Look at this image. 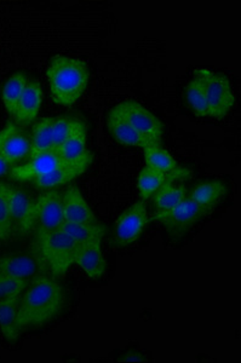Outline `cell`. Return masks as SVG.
Segmentation results:
<instances>
[{
  "label": "cell",
  "mask_w": 241,
  "mask_h": 363,
  "mask_svg": "<svg viewBox=\"0 0 241 363\" xmlns=\"http://www.w3.org/2000/svg\"><path fill=\"white\" fill-rule=\"evenodd\" d=\"M65 304V289L57 281L47 277H35L20 299L18 326L22 330L45 326L61 314Z\"/></svg>",
  "instance_id": "6da1fadb"
},
{
  "label": "cell",
  "mask_w": 241,
  "mask_h": 363,
  "mask_svg": "<svg viewBox=\"0 0 241 363\" xmlns=\"http://www.w3.org/2000/svg\"><path fill=\"white\" fill-rule=\"evenodd\" d=\"M51 99L60 106H72L79 101L88 87L90 72L86 63L77 58L56 56L46 72Z\"/></svg>",
  "instance_id": "7a4b0ae2"
},
{
  "label": "cell",
  "mask_w": 241,
  "mask_h": 363,
  "mask_svg": "<svg viewBox=\"0 0 241 363\" xmlns=\"http://www.w3.org/2000/svg\"><path fill=\"white\" fill-rule=\"evenodd\" d=\"M79 246L61 229L35 231L34 252L44 260L55 277H63L74 264L75 252Z\"/></svg>",
  "instance_id": "3957f363"
},
{
  "label": "cell",
  "mask_w": 241,
  "mask_h": 363,
  "mask_svg": "<svg viewBox=\"0 0 241 363\" xmlns=\"http://www.w3.org/2000/svg\"><path fill=\"white\" fill-rule=\"evenodd\" d=\"M196 75L203 85L208 99V116L223 119L228 116L235 102L228 78L210 69H199Z\"/></svg>",
  "instance_id": "277c9868"
},
{
  "label": "cell",
  "mask_w": 241,
  "mask_h": 363,
  "mask_svg": "<svg viewBox=\"0 0 241 363\" xmlns=\"http://www.w3.org/2000/svg\"><path fill=\"white\" fill-rule=\"evenodd\" d=\"M210 213V211L200 206L199 203L187 196L182 203L171 210L158 211L154 215V218L160 220L171 234L182 235Z\"/></svg>",
  "instance_id": "5b68a950"
},
{
  "label": "cell",
  "mask_w": 241,
  "mask_h": 363,
  "mask_svg": "<svg viewBox=\"0 0 241 363\" xmlns=\"http://www.w3.org/2000/svg\"><path fill=\"white\" fill-rule=\"evenodd\" d=\"M116 109L150 145H162L164 126L153 113L136 101H124Z\"/></svg>",
  "instance_id": "8992f818"
},
{
  "label": "cell",
  "mask_w": 241,
  "mask_h": 363,
  "mask_svg": "<svg viewBox=\"0 0 241 363\" xmlns=\"http://www.w3.org/2000/svg\"><path fill=\"white\" fill-rule=\"evenodd\" d=\"M148 223L146 203L143 200L133 203L117 219L113 240L119 247H126L138 241Z\"/></svg>",
  "instance_id": "52a82bcc"
},
{
  "label": "cell",
  "mask_w": 241,
  "mask_h": 363,
  "mask_svg": "<svg viewBox=\"0 0 241 363\" xmlns=\"http://www.w3.org/2000/svg\"><path fill=\"white\" fill-rule=\"evenodd\" d=\"M35 225L39 231L59 230L65 223L62 195L50 189L39 195L34 201Z\"/></svg>",
  "instance_id": "ba28073f"
},
{
  "label": "cell",
  "mask_w": 241,
  "mask_h": 363,
  "mask_svg": "<svg viewBox=\"0 0 241 363\" xmlns=\"http://www.w3.org/2000/svg\"><path fill=\"white\" fill-rule=\"evenodd\" d=\"M68 162L71 161L65 160L56 149H51L49 152L30 157V162L27 164L13 167L10 174L16 181L32 182L51 174L52 171L67 165Z\"/></svg>",
  "instance_id": "9c48e42d"
},
{
  "label": "cell",
  "mask_w": 241,
  "mask_h": 363,
  "mask_svg": "<svg viewBox=\"0 0 241 363\" xmlns=\"http://www.w3.org/2000/svg\"><path fill=\"white\" fill-rule=\"evenodd\" d=\"M47 269L44 260L37 253H11L0 257V274L6 277L30 281L39 272Z\"/></svg>",
  "instance_id": "30bf717a"
},
{
  "label": "cell",
  "mask_w": 241,
  "mask_h": 363,
  "mask_svg": "<svg viewBox=\"0 0 241 363\" xmlns=\"http://www.w3.org/2000/svg\"><path fill=\"white\" fill-rule=\"evenodd\" d=\"M6 193L13 230L15 228V230L18 231L21 235H26L35 227L34 201L28 198V195L23 190L17 186L6 184Z\"/></svg>",
  "instance_id": "8fae6325"
},
{
  "label": "cell",
  "mask_w": 241,
  "mask_h": 363,
  "mask_svg": "<svg viewBox=\"0 0 241 363\" xmlns=\"http://www.w3.org/2000/svg\"><path fill=\"white\" fill-rule=\"evenodd\" d=\"M92 159H94V155L91 152L88 150L86 154H84L83 157L78 160L71 161L67 165L55 169L51 174L34 179L32 181V184L37 189L43 190L54 189L56 186L67 184L82 176L89 169V166L91 165Z\"/></svg>",
  "instance_id": "7c38bea8"
},
{
  "label": "cell",
  "mask_w": 241,
  "mask_h": 363,
  "mask_svg": "<svg viewBox=\"0 0 241 363\" xmlns=\"http://www.w3.org/2000/svg\"><path fill=\"white\" fill-rule=\"evenodd\" d=\"M191 176V171L187 169H174L172 172H160L157 169H150L145 166L140 172L138 181V193L141 200L146 201L152 198L157 191L162 189V186H167L169 183L187 179Z\"/></svg>",
  "instance_id": "4fadbf2b"
},
{
  "label": "cell",
  "mask_w": 241,
  "mask_h": 363,
  "mask_svg": "<svg viewBox=\"0 0 241 363\" xmlns=\"http://www.w3.org/2000/svg\"><path fill=\"white\" fill-rule=\"evenodd\" d=\"M63 216L65 222L77 224H99L91 207L84 199L79 188L72 186L62 194Z\"/></svg>",
  "instance_id": "5bb4252c"
},
{
  "label": "cell",
  "mask_w": 241,
  "mask_h": 363,
  "mask_svg": "<svg viewBox=\"0 0 241 363\" xmlns=\"http://www.w3.org/2000/svg\"><path fill=\"white\" fill-rule=\"evenodd\" d=\"M74 264L79 265L92 280H100L108 267L102 253L101 240L80 245L75 252Z\"/></svg>",
  "instance_id": "9a60e30c"
},
{
  "label": "cell",
  "mask_w": 241,
  "mask_h": 363,
  "mask_svg": "<svg viewBox=\"0 0 241 363\" xmlns=\"http://www.w3.org/2000/svg\"><path fill=\"white\" fill-rule=\"evenodd\" d=\"M107 126H108L109 133L113 138L117 140L118 143L128 147H138V148L145 149L150 147V143L147 142L140 133L131 126V125L123 118L120 113L118 112L116 107L113 108L109 112L108 119H107Z\"/></svg>",
  "instance_id": "2e32d148"
},
{
  "label": "cell",
  "mask_w": 241,
  "mask_h": 363,
  "mask_svg": "<svg viewBox=\"0 0 241 363\" xmlns=\"http://www.w3.org/2000/svg\"><path fill=\"white\" fill-rule=\"evenodd\" d=\"M43 102V89L40 84L35 80H30L27 83L25 92L22 95L21 101L17 107V123L22 125H30L37 119Z\"/></svg>",
  "instance_id": "e0dca14e"
},
{
  "label": "cell",
  "mask_w": 241,
  "mask_h": 363,
  "mask_svg": "<svg viewBox=\"0 0 241 363\" xmlns=\"http://www.w3.org/2000/svg\"><path fill=\"white\" fill-rule=\"evenodd\" d=\"M227 194V186L220 181H205L194 186L188 194L200 206L213 212Z\"/></svg>",
  "instance_id": "ac0fdd59"
},
{
  "label": "cell",
  "mask_w": 241,
  "mask_h": 363,
  "mask_svg": "<svg viewBox=\"0 0 241 363\" xmlns=\"http://www.w3.org/2000/svg\"><path fill=\"white\" fill-rule=\"evenodd\" d=\"M20 299L21 297L13 298L0 304V330L9 342H16L21 335V327L17 321Z\"/></svg>",
  "instance_id": "d6986e66"
},
{
  "label": "cell",
  "mask_w": 241,
  "mask_h": 363,
  "mask_svg": "<svg viewBox=\"0 0 241 363\" xmlns=\"http://www.w3.org/2000/svg\"><path fill=\"white\" fill-rule=\"evenodd\" d=\"M54 119L55 118H43L34 124L30 138V159L54 149Z\"/></svg>",
  "instance_id": "ffe728a7"
},
{
  "label": "cell",
  "mask_w": 241,
  "mask_h": 363,
  "mask_svg": "<svg viewBox=\"0 0 241 363\" xmlns=\"http://www.w3.org/2000/svg\"><path fill=\"white\" fill-rule=\"evenodd\" d=\"M30 142L25 135L13 131L0 145V154L13 165L30 155Z\"/></svg>",
  "instance_id": "44dd1931"
},
{
  "label": "cell",
  "mask_w": 241,
  "mask_h": 363,
  "mask_svg": "<svg viewBox=\"0 0 241 363\" xmlns=\"http://www.w3.org/2000/svg\"><path fill=\"white\" fill-rule=\"evenodd\" d=\"M28 80L25 74L15 73L6 80L1 91V99L4 102L5 108L11 116L16 114L17 107L21 101L22 95L25 92Z\"/></svg>",
  "instance_id": "7402d4cb"
},
{
  "label": "cell",
  "mask_w": 241,
  "mask_h": 363,
  "mask_svg": "<svg viewBox=\"0 0 241 363\" xmlns=\"http://www.w3.org/2000/svg\"><path fill=\"white\" fill-rule=\"evenodd\" d=\"M61 230L79 245L103 239L106 228L102 224H77L65 222Z\"/></svg>",
  "instance_id": "603a6c76"
},
{
  "label": "cell",
  "mask_w": 241,
  "mask_h": 363,
  "mask_svg": "<svg viewBox=\"0 0 241 363\" xmlns=\"http://www.w3.org/2000/svg\"><path fill=\"white\" fill-rule=\"evenodd\" d=\"M188 196V189L182 184L169 183L152 196L153 205L158 211H169L182 203Z\"/></svg>",
  "instance_id": "cb8c5ba5"
},
{
  "label": "cell",
  "mask_w": 241,
  "mask_h": 363,
  "mask_svg": "<svg viewBox=\"0 0 241 363\" xmlns=\"http://www.w3.org/2000/svg\"><path fill=\"white\" fill-rule=\"evenodd\" d=\"M146 166L150 169H157L160 172H172L179 169L177 161L172 157L167 150L162 148V145H150L143 149Z\"/></svg>",
  "instance_id": "d4e9b609"
},
{
  "label": "cell",
  "mask_w": 241,
  "mask_h": 363,
  "mask_svg": "<svg viewBox=\"0 0 241 363\" xmlns=\"http://www.w3.org/2000/svg\"><path fill=\"white\" fill-rule=\"evenodd\" d=\"M86 128V125L83 121L75 118H57L54 119L52 124V135H54V149L59 147L66 142L69 137L73 136L74 133L80 130Z\"/></svg>",
  "instance_id": "484cf974"
},
{
  "label": "cell",
  "mask_w": 241,
  "mask_h": 363,
  "mask_svg": "<svg viewBox=\"0 0 241 363\" xmlns=\"http://www.w3.org/2000/svg\"><path fill=\"white\" fill-rule=\"evenodd\" d=\"M60 155L67 161L78 160L86 154V128L80 130L69 137L61 147L56 149Z\"/></svg>",
  "instance_id": "4316f807"
},
{
  "label": "cell",
  "mask_w": 241,
  "mask_h": 363,
  "mask_svg": "<svg viewBox=\"0 0 241 363\" xmlns=\"http://www.w3.org/2000/svg\"><path fill=\"white\" fill-rule=\"evenodd\" d=\"M186 95H187L188 104L196 116H208V99L199 79L194 78V80H191V83L188 84Z\"/></svg>",
  "instance_id": "83f0119b"
},
{
  "label": "cell",
  "mask_w": 241,
  "mask_h": 363,
  "mask_svg": "<svg viewBox=\"0 0 241 363\" xmlns=\"http://www.w3.org/2000/svg\"><path fill=\"white\" fill-rule=\"evenodd\" d=\"M30 286V281L15 279L0 274V304L13 298L21 297L27 287Z\"/></svg>",
  "instance_id": "f1b7e54d"
},
{
  "label": "cell",
  "mask_w": 241,
  "mask_h": 363,
  "mask_svg": "<svg viewBox=\"0 0 241 363\" xmlns=\"http://www.w3.org/2000/svg\"><path fill=\"white\" fill-rule=\"evenodd\" d=\"M13 222L9 208L6 184L0 183V241L4 242L11 235Z\"/></svg>",
  "instance_id": "f546056e"
},
{
  "label": "cell",
  "mask_w": 241,
  "mask_h": 363,
  "mask_svg": "<svg viewBox=\"0 0 241 363\" xmlns=\"http://www.w3.org/2000/svg\"><path fill=\"white\" fill-rule=\"evenodd\" d=\"M120 362H145L147 361L146 357L140 354V352H136V351H129V352H126L123 355V357L119 359Z\"/></svg>",
  "instance_id": "4dcf8cb0"
},
{
  "label": "cell",
  "mask_w": 241,
  "mask_h": 363,
  "mask_svg": "<svg viewBox=\"0 0 241 363\" xmlns=\"http://www.w3.org/2000/svg\"><path fill=\"white\" fill-rule=\"evenodd\" d=\"M11 171V164L0 154V177L8 174Z\"/></svg>",
  "instance_id": "1f68e13d"
},
{
  "label": "cell",
  "mask_w": 241,
  "mask_h": 363,
  "mask_svg": "<svg viewBox=\"0 0 241 363\" xmlns=\"http://www.w3.org/2000/svg\"><path fill=\"white\" fill-rule=\"evenodd\" d=\"M16 126L13 124H9L8 126H5V128L0 131V145H1V143L4 142L5 138H6L10 133H13V131H16Z\"/></svg>",
  "instance_id": "d6a6232c"
}]
</instances>
